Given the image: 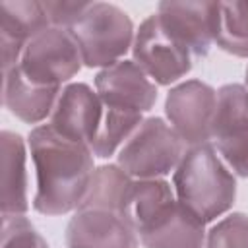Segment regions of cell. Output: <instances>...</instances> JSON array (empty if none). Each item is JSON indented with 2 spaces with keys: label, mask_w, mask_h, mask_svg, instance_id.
Instances as JSON below:
<instances>
[{
  "label": "cell",
  "mask_w": 248,
  "mask_h": 248,
  "mask_svg": "<svg viewBox=\"0 0 248 248\" xmlns=\"http://www.w3.org/2000/svg\"><path fill=\"white\" fill-rule=\"evenodd\" d=\"M27 141L37 174L35 211L64 215L78 209L95 172L91 147L62 138L48 124L33 128Z\"/></svg>",
  "instance_id": "1"
},
{
  "label": "cell",
  "mask_w": 248,
  "mask_h": 248,
  "mask_svg": "<svg viewBox=\"0 0 248 248\" xmlns=\"http://www.w3.org/2000/svg\"><path fill=\"white\" fill-rule=\"evenodd\" d=\"M172 184L176 200L203 223L227 213L236 198V180L209 143L184 151Z\"/></svg>",
  "instance_id": "2"
},
{
  "label": "cell",
  "mask_w": 248,
  "mask_h": 248,
  "mask_svg": "<svg viewBox=\"0 0 248 248\" xmlns=\"http://www.w3.org/2000/svg\"><path fill=\"white\" fill-rule=\"evenodd\" d=\"M87 68H108L134 45V25L124 10L107 2H91L68 31Z\"/></svg>",
  "instance_id": "3"
},
{
  "label": "cell",
  "mask_w": 248,
  "mask_h": 248,
  "mask_svg": "<svg viewBox=\"0 0 248 248\" xmlns=\"http://www.w3.org/2000/svg\"><path fill=\"white\" fill-rule=\"evenodd\" d=\"M184 151V141L172 126L159 116H151L118 151V167L132 178H159L178 167Z\"/></svg>",
  "instance_id": "4"
},
{
  "label": "cell",
  "mask_w": 248,
  "mask_h": 248,
  "mask_svg": "<svg viewBox=\"0 0 248 248\" xmlns=\"http://www.w3.org/2000/svg\"><path fill=\"white\" fill-rule=\"evenodd\" d=\"M81 52L74 37L60 27H48L23 48L19 70L35 85L62 87L81 70Z\"/></svg>",
  "instance_id": "5"
},
{
  "label": "cell",
  "mask_w": 248,
  "mask_h": 248,
  "mask_svg": "<svg viewBox=\"0 0 248 248\" xmlns=\"http://www.w3.org/2000/svg\"><path fill=\"white\" fill-rule=\"evenodd\" d=\"M192 52L176 43L159 23L157 14L149 16L136 31L132 56L153 83L170 85L192 70Z\"/></svg>",
  "instance_id": "6"
},
{
  "label": "cell",
  "mask_w": 248,
  "mask_h": 248,
  "mask_svg": "<svg viewBox=\"0 0 248 248\" xmlns=\"http://www.w3.org/2000/svg\"><path fill=\"white\" fill-rule=\"evenodd\" d=\"M217 107V91L200 81L188 79L172 87L165 101V114L184 145H203L213 138L211 126Z\"/></svg>",
  "instance_id": "7"
},
{
  "label": "cell",
  "mask_w": 248,
  "mask_h": 248,
  "mask_svg": "<svg viewBox=\"0 0 248 248\" xmlns=\"http://www.w3.org/2000/svg\"><path fill=\"white\" fill-rule=\"evenodd\" d=\"M161 27L196 56H205L215 43L219 2H161Z\"/></svg>",
  "instance_id": "8"
},
{
  "label": "cell",
  "mask_w": 248,
  "mask_h": 248,
  "mask_svg": "<svg viewBox=\"0 0 248 248\" xmlns=\"http://www.w3.org/2000/svg\"><path fill=\"white\" fill-rule=\"evenodd\" d=\"M97 95L107 108L147 112L157 101V87L134 60H118L95 76Z\"/></svg>",
  "instance_id": "9"
},
{
  "label": "cell",
  "mask_w": 248,
  "mask_h": 248,
  "mask_svg": "<svg viewBox=\"0 0 248 248\" xmlns=\"http://www.w3.org/2000/svg\"><path fill=\"white\" fill-rule=\"evenodd\" d=\"M103 103L87 83H68L50 114L48 126L72 141L89 145L103 122Z\"/></svg>",
  "instance_id": "10"
},
{
  "label": "cell",
  "mask_w": 248,
  "mask_h": 248,
  "mask_svg": "<svg viewBox=\"0 0 248 248\" xmlns=\"http://www.w3.org/2000/svg\"><path fill=\"white\" fill-rule=\"evenodd\" d=\"M50 27L43 2L4 0L0 2V46L2 72H10L21 60L23 48L39 33Z\"/></svg>",
  "instance_id": "11"
},
{
  "label": "cell",
  "mask_w": 248,
  "mask_h": 248,
  "mask_svg": "<svg viewBox=\"0 0 248 248\" xmlns=\"http://www.w3.org/2000/svg\"><path fill=\"white\" fill-rule=\"evenodd\" d=\"M68 248H138V232L114 211L78 209L64 234Z\"/></svg>",
  "instance_id": "12"
},
{
  "label": "cell",
  "mask_w": 248,
  "mask_h": 248,
  "mask_svg": "<svg viewBox=\"0 0 248 248\" xmlns=\"http://www.w3.org/2000/svg\"><path fill=\"white\" fill-rule=\"evenodd\" d=\"M176 203L172 188L163 178H136L128 184L118 215L138 232H145Z\"/></svg>",
  "instance_id": "13"
},
{
  "label": "cell",
  "mask_w": 248,
  "mask_h": 248,
  "mask_svg": "<svg viewBox=\"0 0 248 248\" xmlns=\"http://www.w3.org/2000/svg\"><path fill=\"white\" fill-rule=\"evenodd\" d=\"M0 207L2 215H23L27 202L25 141L19 134L4 130L0 134Z\"/></svg>",
  "instance_id": "14"
},
{
  "label": "cell",
  "mask_w": 248,
  "mask_h": 248,
  "mask_svg": "<svg viewBox=\"0 0 248 248\" xmlns=\"http://www.w3.org/2000/svg\"><path fill=\"white\" fill-rule=\"evenodd\" d=\"M62 87H43L31 83L19 70L12 68L4 74V105L6 108L27 124H37L52 114Z\"/></svg>",
  "instance_id": "15"
},
{
  "label": "cell",
  "mask_w": 248,
  "mask_h": 248,
  "mask_svg": "<svg viewBox=\"0 0 248 248\" xmlns=\"http://www.w3.org/2000/svg\"><path fill=\"white\" fill-rule=\"evenodd\" d=\"M145 248H205V223L186 209L178 200L140 234Z\"/></svg>",
  "instance_id": "16"
},
{
  "label": "cell",
  "mask_w": 248,
  "mask_h": 248,
  "mask_svg": "<svg viewBox=\"0 0 248 248\" xmlns=\"http://www.w3.org/2000/svg\"><path fill=\"white\" fill-rule=\"evenodd\" d=\"M132 176L118 165H103L95 169L85 200L78 209H105L118 213L120 202Z\"/></svg>",
  "instance_id": "17"
},
{
  "label": "cell",
  "mask_w": 248,
  "mask_h": 248,
  "mask_svg": "<svg viewBox=\"0 0 248 248\" xmlns=\"http://www.w3.org/2000/svg\"><path fill=\"white\" fill-rule=\"evenodd\" d=\"M215 43L232 56L248 58V2H219Z\"/></svg>",
  "instance_id": "18"
},
{
  "label": "cell",
  "mask_w": 248,
  "mask_h": 248,
  "mask_svg": "<svg viewBox=\"0 0 248 248\" xmlns=\"http://www.w3.org/2000/svg\"><path fill=\"white\" fill-rule=\"evenodd\" d=\"M242 128H248V89L240 83H227L217 91L211 134L219 140Z\"/></svg>",
  "instance_id": "19"
},
{
  "label": "cell",
  "mask_w": 248,
  "mask_h": 248,
  "mask_svg": "<svg viewBox=\"0 0 248 248\" xmlns=\"http://www.w3.org/2000/svg\"><path fill=\"white\" fill-rule=\"evenodd\" d=\"M103 108H105L103 122L99 126L95 141L91 143V151L93 155L107 159L122 143L130 140V136L140 128L143 118L138 112H126V110H116V108H107V107Z\"/></svg>",
  "instance_id": "20"
},
{
  "label": "cell",
  "mask_w": 248,
  "mask_h": 248,
  "mask_svg": "<svg viewBox=\"0 0 248 248\" xmlns=\"http://www.w3.org/2000/svg\"><path fill=\"white\" fill-rule=\"evenodd\" d=\"M205 248H248V215L231 213L205 234Z\"/></svg>",
  "instance_id": "21"
},
{
  "label": "cell",
  "mask_w": 248,
  "mask_h": 248,
  "mask_svg": "<svg viewBox=\"0 0 248 248\" xmlns=\"http://www.w3.org/2000/svg\"><path fill=\"white\" fill-rule=\"evenodd\" d=\"M0 248H48V244L27 217L2 215Z\"/></svg>",
  "instance_id": "22"
},
{
  "label": "cell",
  "mask_w": 248,
  "mask_h": 248,
  "mask_svg": "<svg viewBox=\"0 0 248 248\" xmlns=\"http://www.w3.org/2000/svg\"><path fill=\"white\" fill-rule=\"evenodd\" d=\"M217 151L242 178H248V128L217 140Z\"/></svg>",
  "instance_id": "23"
},
{
  "label": "cell",
  "mask_w": 248,
  "mask_h": 248,
  "mask_svg": "<svg viewBox=\"0 0 248 248\" xmlns=\"http://www.w3.org/2000/svg\"><path fill=\"white\" fill-rule=\"evenodd\" d=\"M89 4L91 2H76V0H46V2H43L45 12L50 19V25L66 29V31H70L79 21V17L85 14Z\"/></svg>",
  "instance_id": "24"
},
{
  "label": "cell",
  "mask_w": 248,
  "mask_h": 248,
  "mask_svg": "<svg viewBox=\"0 0 248 248\" xmlns=\"http://www.w3.org/2000/svg\"><path fill=\"white\" fill-rule=\"evenodd\" d=\"M246 85H248V68H246Z\"/></svg>",
  "instance_id": "25"
}]
</instances>
